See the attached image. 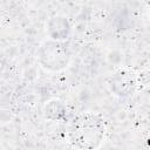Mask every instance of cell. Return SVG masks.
<instances>
[{"label":"cell","mask_w":150,"mask_h":150,"mask_svg":"<svg viewBox=\"0 0 150 150\" xmlns=\"http://www.w3.org/2000/svg\"><path fill=\"white\" fill-rule=\"evenodd\" d=\"M136 81L132 71L127 69H121L111 75L109 86L111 91H114L118 96H128L134 91Z\"/></svg>","instance_id":"cell-3"},{"label":"cell","mask_w":150,"mask_h":150,"mask_svg":"<svg viewBox=\"0 0 150 150\" xmlns=\"http://www.w3.org/2000/svg\"><path fill=\"white\" fill-rule=\"evenodd\" d=\"M104 132V122L94 114L84 112L73 121L69 128V142L79 149H95L100 146Z\"/></svg>","instance_id":"cell-1"},{"label":"cell","mask_w":150,"mask_h":150,"mask_svg":"<svg viewBox=\"0 0 150 150\" xmlns=\"http://www.w3.org/2000/svg\"><path fill=\"white\" fill-rule=\"evenodd\" d=\"M40 62L42 66L50 70H60L67 67L69 61V55L67 49L57 41L45 42L39 53Z\"/></svg>","instance_id":"cell-2"}]
</instances>
